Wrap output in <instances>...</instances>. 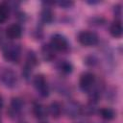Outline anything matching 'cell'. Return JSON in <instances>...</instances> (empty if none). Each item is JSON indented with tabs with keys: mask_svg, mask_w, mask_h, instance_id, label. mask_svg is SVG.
<instances>
[{
	"mask_svg": "<svg viewBox=\"0 0 123 123\" xmlns=\"http://www.w3.org/2000/svg\"><path fill=\"white\" fill-rule=\"evenodd\" d=\"M17 75L12 68L7 66L0 67V83L4 86L12 88L17 85Z\"/></svg>",
	"mask_w": 123,
	"mask_h": 123,
	"instance_id": "obj_1",
	"label": "cell"
},
{
	"mask_svg": "<svg viewBox=\"0 0 123 123\" xmlns=\"http://www.w3.org/2000/svg\"><path fill=\"white\" fill-rule=\"evenodd\" d=\"M3 57L6 61L17 63L21 58V48L14 43H9L3 48Z\"/></svg>",
	"mask_w": 123,
	"mask_h": 123,
	"instance_id": "obj_2",
	"label": "cell"
},
{
	"mask_svg": "<svg viewBox=\"0 0 123 123\" xmlns=\"http://www.w3.org/2000/svg\"><path fill=\"white\" fill-rule=\"evenodd\" d=\"M37 54L32 50L28 51L27 56H26V62H25V65H24V68L22 71V75L25 79L30 78V76L32 75V72H33V68L37 65Z\"/></svg>",
	"mask_w": 123,
	"mask_h": 123,
	"instance_id": "obj_3",
	"label": "cell"
},
{
	"mask_svg": "<svg viewBox=\"0 0 123 123\" xmlns=\"http://www.w3.org/2000/svg\"><path fill=\"white\" fill-rule=\"evenodd\" d=\"M78 40L84 46H94L98 43L99 37L92 31H82L78 35Z\"/></svg>",
	"mask_w": 123,
	"mask_h": 123,
	"instance_id": "obj_4",
	"label": "cell"
},
{
	"mask_svg": "<svg viewBox=\"0 0 123 123\" xmlns=\"http://www.w3.org/2000/svg\"><path fill=\"white\" fill-rule=\"evenodd\" d=\"M34 86L37 93L41 97H47L49 95V86L45 77L42 74H38L34 78Z\"/></svg>",
	"mask_w": 123,
	"mask_h": 123,
	"instance_id": "obj_5",
	"label": "cell"
},
{
	"mask_svg": "<svg viewBox=\"0 0 123 123\" xmlns=\"http://www.w3.org/2000/svg\"><path fill=\"white\" fill-rule=\"evenodd\" d=\"M95 82H96V79L94 74L90 72H85L80 77L79 86L83 91H91L93 89Z\"/></svg>",
	"mask_w": 123,
	"mask_h": 123,
	"instance_id": "obj_6",
	"label": "cell"
},
{
	"mask_svg": "<svg viewBox=\"0 0 123 123\" xmlns=\"http://www.w3.org/2000/svg\"><path fill=\"white\" fill-rule=\"evenodd\" d=\"M50 45L53 47L54 50H57V51H66L69 47V44H68V41L67 39L60 35V34H55L51 37V40H50Z\"/></svg>",
	"mask_w": 123,
	"mask_h": 123,
	"instance_id": "obj_7",
	"label": "cell"
},
{
	"mask_svg": "<svg viewBox=\"0 0 123 123\" xmlns=\"http://www.w3.org/2000/svg\"><path fill=\"white\" fill-rule=\"evenodd\" d=\"M64 112L65 114L70 118H76L80 116V114L83 112V109L81 105L78 102H75L73 100L68 101L64 106Z\"/></svg>",
	"mask_w": 123,
	"mask_h": 123,
	"instance_id": "obj_8",
	"label": "cell"
},
{
	"mask_svg": "<svg viewBox=\"0 0 123 123\" xmlns=\"http://www.w3.org/2000/svg\"><path fill=\"white\" fill-rule=\"evenodd\" d=\"M23 107H24V103L20 98H18V97L12 98L11 103H10L9 110H8V112H9L10 116L17 117L21 113V111L23 110Z\"/></svg>",
	"mask_w": 123,
	"mask_h": 123,
	"instance_id": "obj_9",
	"label": "cell"
},
{
	"mask_svg": "<svg viewBox=\"0 0 123 123\" xmlns=\"http://www.w3.org/2000/svg\"><path fill=\"white\" fill-rule=\"evenodd\" d=\"M22 34V28L17 23H12L9 25L6 29V35L11 39H16L21 37Z\"/></svg>",
	"mask_w": 123,
	"mask_h": 123,
	"instance_id": "obj_10",
	"label": "cell"
},
{
	"mask_svg": "<svg viewBox=\"0 0 123 123\" xmlns=\"http://www.w3.org/2000/svg\"><path fill=\"white\" fill-rule=\"evenodd\" d=\"M32 111H33V114L35 115V117L39 119V120L45 119L46 116H47V113H48L47 108L44 105H42L41 103H38V102L34 103Z\"/></svg>",
	"mask_w": 123,
	"mask_h": 123,
	"instance_id": "obj_11",
	"label": "cell"
},
{
	"mask_svg": "<svg viewBox=\"0 0 123 123\" xmlns=\"http://www.w3.org/2000/svg\"><path fill=\"white\" fill-rule=\"evenodd\" d=\"M62 110H63V108H62V104L58 101L52 102L48 107V112L50 113V115L53 118H59L62 115Z\"/></svg>",
	"mask_w": 123,
	"mask_h": 123,
	"instance_id": "obj_12",
	"label": "cell"
},
{
	"mask_svg": "<svg viewBox=\"0 0 123 123\" xmlns=\"http://www.w3.org/2000/svg\"><path fill=\"white\" fill-rule=\"evenodd\" d=\"M110 33L113 37H121L123 34V27H122L120 20H116L111 25Z\"/></svg>",
	"mask_w": 123,
	"mask_h": 123,
	"instance_id": "obj_13",
	"label": "cell"
},
{
	"mask_svg": "<svg viewBox=\"0 0 123 123\" xmlns=\"http://www.w3.org/2000/svg\"><path fill=\"white\" fill-rule=\"evenodd\" d=\"M41 54L46 62H51L55 58V50L50 44H44L41 48Z\"/></svg>",
	"mask_w": 123,
	"mask_h": 123,
	"instance_id": "obj_14",
	"label": "cell"
},
{
	"mask_svg": "<svg viewBox=\"0 0 123 123\" xmlns=\"http://www.w3.org/2000/svg\"><path fill=\"white\" fill-rule=\"evenodd\" d=\"M57 68H58V70H59L62 74L67 75V74H69V73L72 72L73 66H72V64H71L70 62L65 61V60H62V61H60V62L57 63Z\"/></svg>",
	"mask_w": 123,
	"mask_h": 123,
	"instance_id": "obj_15",
	"label": "cell"
},
{
	"mask_svg": "<svg viewBox=\"0 0 123 123\" xmlns=\"http://www.w3.org/2000/svg\"><path fill=\"white\" fill-rule=\"evenodd\" d=\"M40 15H41V20L44 23H51L54 19V13H53L52 10L48 7H45L42 9Z\"/></svg>",
	"mask_w": 123,
	"mask_h": 123,
	"instance_id": "obj_16",
	"label": "cell"
},
{
	"mask_svg": "<svg viewBox=\"0 0 123 123\" xmlns=\"http://www.w3.org/2000/svg\"><path fill=\"white\" fill-rule=\"evenodd\" d=\"M99 114L103 119L108 120V121L113 119L114 116H115L114 111L111 108H102V109H100L99 110Z\"/></svg>",
	"mask_w": 123,
	"mask_h": 123,
	"instance_id": "obj_17",
	"label": "cell"
},
{
	"mask_svg": "<svg viewBox=\"0 0 123 123\" xmlns=\"http://www.w3.org/2000/svg\"><path fill=\"white\" fill-rule=\"evenodd\" d=\"M9 17V7L5 4H0V23L5 22Z\"/></svg>",
	"mask_w": 123,
	"mask_h": 123,
	"instance_id": "obj_18",
	"label": "cell"
},
{
	"mask_svg": "<svg viewBox=\"0 0 123 123\" xmlns=\"http://www.w3.org/2000/svg\"><path fill=\"white\" fill-rule=\"evenodd\" d=\"M58 5L63 9H67V8H71L74 5L73 1H68V0H62V1H59Z\"/></svg>",
	"mask_w": 123,
	"mask_h": 123,
	"instance_id": "obj_19",
	"label": "cell"
},
{
	"mask_svg": "<svg viewBox=\"0 0 123 123\" xmlns=\"http://www.w3.org/2000/svg\"><path fill=\"white\" fill-rule=\"evenodd\" d=\"M114 14L117 17H120L121 16V14H122V9H121V6L120 5L114 7Z\"/></svg>",
	"mask_w": 123,
	"mask_h": 123,
	"instance_id": "obj_20",
	"label": "cell"
},
{
	"mask_svg": "<svg viewBox=\"0 0 123 123\" xmlns=\"http://www.w3.org/2000/svg\"><path fill=\"white\" fill-rule=\"evenodd\" d=\"M3 105H4V101H3V98H2V96L0 95V110L3 108Z\"/></svg>",
	"mask_w": 123,
	"mask_h": 123,
	"instance_id": "obj_21",
	"label": "cell"
},
{
	"mask_svg": "<svg viewBox=\"0 0 123 123\" xmlns=\"http://www.w3.org/2000/svg\"><path fill=\"white\" fill-rule=\"evenodd\" d=\"M0 123H1V121H0Z\"/></svg>",
	"mask_w": 123,
	"mask_h": 123,
	"instance_id": "obj_22",
	"label": "cell"
}]
</instances>
